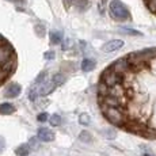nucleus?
Segmentation results:
<instances>
[{
    "mask_svg": "<svg viewBox=\"0 0 156 156\" xmlns=\"http://www.w3.org/2000/svg\"><path fill=\"white\" fill-rule=\"evenodd\" d=\"M109 10H110V15H112L115 20L125 22V20L130 19V12H129L128 7L121 0H113L109 5Z\"/></svg>",
    "mask_w": 156,
    "mask_h": 156,
    "instance_id": "f257e3e1",
    "label": "nucleus"
},
{
    "mask_svg": "<svg viewBox=\"0 0 156 156\" xmlns=\"http://www.w3.org/2000/svg\"><path fill=\"white\" fill-rule=\"evenodd\" d=\"M99 82L105 83V84H107V86L110 87V86L117 84V83H122V82H124V75L115 72L112 67H107L106 69L102 72Z\"/></svg>",
    "mask_w": 156,
    "mask_h": 156,
    "instance_id": "f03ea898",
    "label": "nucleus"
},
{
    "mask_svg": "<svg viewBox=\"0 0 156 156\" xmlns=\"http://www.w3.org/2000/svg\"><path fill=\"white\" fill-rule=\"evenodd\" d=\"M110 67L113 68L115 72H118V73H121V75H125L128 71H130L132 69V65H130V62H129V60H128V57H122V58H118L117 61H114Z\"/></svg>",
    "mask_w": 156,
    "mask_h": 156,
    "instance_id": "7ed1b4c3",
    "label": "nucleus"
},
{
    "mask_svg": "<svg viewBox=\"0 0 156 156\" xmlns=\"http://www.w3.org/2000/svg\"><path fill=\"white\" fill-rule=\"evenodd\" d=\"M16 65H18V62H16V55L14 53V55L11 56L10 58L5 60L4 62H2V64H0V69L4 72L5 75H8V76H10V75L12 73L15 69H16Z\"/></svg>",
    "mask_w": 156,
    "mask_h": 156,
    "instance_id": "20e7f679",
    "label": "nucleus"
},
{
    "mask_svg": "<svg viewBox=\"0 0 156 156\" xmlns=\"http://www.w3.org/2000/svg\"><path fill=\"white\" fill-rule=\"evenodd\" d=\"M122 46H124V41L122 40H112L103 45V52L113 53V52H115V50L121 49Z\"/></svg>",
    "mask_w": 156,
    "mask_h": 156,
    "instance_id": "39448f33",
    "label": "nucleus"
},
{
    "mask_svg": "<svg viewBox=\"0 0 156 156\" xmlns=\"http://www.w3.org/2000/svg\"><path fill=\"white\" fill-rule=\"evenodd\" d=\"M12 55H14V50L8 42H4L3 45H0V64L4 62L5 60H8Z\"/></svg>",
    "mask_w": 156,
    "mask_h": 156,
    "instance_id": "423d86ee",
    "label": "nucleus"
},
{
    "mask_svg": "<svg viewBox=\"0 0 156 156\" xmlns=\"http://www.w3.org/2000/svg\"><path fill=\"white\" fill-rule=\"evenodd\" d=\"M37 137L41 140V141L48 143V141H52V140H55V133H53L50 129H48V128H41V129H38Z\"/></svg>",
    "mask_w": 156,
    "mask_h": 156,
    "instance_id": "0eeeda50",
    "label": "nucleus"
},
{
    "mask_svg": "<svg viewBox=\"0 0 156 156\" xmlns=\"http://www.w3.org/2000/svg\"><path fill=\"white\" fill-rule=\"evenodd\" d=\"M20 91H22V87L18 84V83H11V84L5 88L4 95L7 98H16L18 95L20 94Z\"/></svg>",
    "mask_w": 156,
    "mask_h": 156,
    "instance_id": "6e6552de",
    "label": "nucleus"
},
{
    "mask_svg": "<svg viewBox=\"0 0 156 156\" xmlns=\"http://www.w3.org/2000/svg\"><path fill=\"white\" fill-rule=\"evenodd\" d=\"M56 88V84L53 80H50V82H46V83H42L41 84V87L38 88V91H40V95H49L52 94V91Z\"/></svg>",
    "mask_w": 156,
    "mask_h": 156,
    "instance_id": "1a4fd4ad",
    "label": "nucleus"
},
{
    "mask_svg": "<svg viewBox=\"0 0 156 156\" xmlns=\"http://www.w3.org/2000/svg\"><path fill=\"white\" fill-rule=\"evenodd\" d=\"M95 65H97L95 60H92V58H84L82 61V71L83 72H90V71L94 69Z\"/></svg>",
    "mask_w": 156,
    "mask_h": 156,
    "instance_id": "9d476101",
    "label": "nucleus"
},
{
    "mask_svg": "<svg viewBox=\"0 0 156 156\" xmlns=\"http://www.w3.org/2000/svg\"><path fill=\"white\" fill-rule=\"evenodd\" d=\"M15 112V106L12 103H2L0 105V114L3 115H8Z\"/></svg>",
    "mask_w": 156,
    "mask_h": 156,
    "instance_id": "9b49d317",
    "label": "nucleus"
},
{
    "mask_svg": "<svg viewBox=\"0 0 156 156\" xmlns=\"http://www.w3.org/2000/svg\"><path fill=\"white\" fill-rule=\"evenodd\" d=\"M15 154L18 156H27L30 154V144H22L15 149Z\"/></svg>",
    "mask_w": 156,
    "mask_h": 156,
    "instance_id": "f8f14e48",
    "label": "nucleus"
},
{
    "mask_svg": "<svg viewBox=\"0 0 156 156\" xmlns=\"http://www.w3.org/2000/svg\"><path fill=\"white\" fill-rule=\"evenodd\" d=\"M73 5H75V7H76L79 11H84V10H87V8H88L90 2H88V0H75Z\"/></svg>",
    "mask_w": 156,
    "mask_h": 156,
    "instance_id": "ddd939ff",
    "label": "nucleus"
},
{
    "mask_svg": "<svg viewBox=\"0 0 156 156\" xmlns=\"http://www.w3.org/2000/svg\"><path fill=\"white\" fill-rule=\"evenodd\" d=\"M50 41L52 44H60L62 40V33L61 31H52L50 33Z\"/></svg>",
    "mask_w": 156,
    "mask_h": 156,
    "instance_id": "4468645a",
    "label": "nucleus"
},
{
    "mask_svg": "<svg viewBox=\"0 0 156 156\" xmlns=\"http://www.w3.org/2000/svg\"><path fill=\"white\" fill-rule=\"evenodd\" d=\"M97 90H98V95H99V97H106V95H109V86L105 84V83L99 82Z\"/></svg>",
    "mask_w": 156,
    "mask_h": 156,
    "instance_id": "2eb2a0df",
    "label": "nucleus"
},
{
    "mask_svg": "<svg viewBox=\"0 0 156 156\" xmlns=\"http://www.w3.org/2000/svg\"><path fill=\"white\" fill-rule=\"evenodd\" d=\"M52 80L55 82V84H56V86H61L62 83H64L65 80H67V77H65L62 73H55V75L52 76Z\"/></svg>",
    "mask_w": 156,
    "mask_h": 156,
    "instance_id": "dca6fc26",
    "label": "nucleus"
},
{
    "mask_svg": "<svg viewBox=\"0 0 156 156\" xmlns=\"http://www.w3.org/2000/svg\"><path fill=\"white\" fill-rule=\"evenodd\" d=\"M79 139H80V141H83V143H91V141H92V136H91V133H90V132H87V130L80 132Z\"/></svg>",
    "mask_w": 156,
    "mask_h": 156,
    "instance_id": "f3484780",
    "label": "nucleus"
},
{
    "mask_svg": "<svg viewBox=\"0 0 156 156\" xmlns=\"http://www.w3.org/2000/svg\"><path fill=\"white\" fill-rule=\"evenodd\" d=\"M49 122L52 126H60V125H61V117H60L58 114H53V115H50Z\"/></svg>",
    "mask_w": 156,
    "mask_h": 156,
    "instance_id": "a211bd4d",
    "label": "nucleus"
},
{
    "mask_svg": "<svg viewBox=\"0 0 156 156\" xmlns=\"http://www.w3.org/2000/svg\"><path fill=\"white\" fill-rule=\"evenodd\" d=\"M79 124L80 125H84V126H87V125L90 124V115H88V114H86V113L80 114V115H79Z\"/></svg>",
    "mask_w": 156,
    "mask_h": 156,
    "instance_id": "6ab92c4d",
    "label": "nucleus"
},
{
    "mask_svg": "<svg viewBox=\"0 0 156 156\" xmlns=\"http://www.w3.org/2000/svg\"><path fill=\"white\" fill-rule=\"evenodd\" d=\"M38 95H40V91H38L37 87H33L31 90H29V99L30 101H35Z\"/></svg>",
    "mask_w": 156,
    "mask_h": 156,
    "instance_id": "aec40b11",
    "label": "nucleus"
},
{
    "mask_svg": "<svg viewBox=\"0 0 156 156\" xmlns=\"http://www.w3.org/2000/svg\"><path fill=\"white\" fill-rule=\"evenodd\" d=\"M145 4L151 12L156 14V0H145Z\"/></svg>",
    "mask_w": 156,
    "mask_h": 156,
    "instance_id": "412c9836",
    "label": "nucleus"
},
{
    "mask_svg": "<svg viewBox=\"0 0 156 156\" xmlns=\"http://www.w3.org/2000/svg\"><path fill=\"white\" fill-rule=\"evenodd\" d=\"M122 33H125V34H129V35H141V33L137 31V30H133L130 27H122L121 29Z\"/></svg>",
    "mask_w": 156,
    "mask_h": 156,
    "instance_id": "4be33fe9",
    "label": "nucleus"
},
{
    "mask_svg": "<svg viewBox=\"0 0 156 156\" xmlns=\"http://www.w3.org/2000/svg\"><path fill=\"white\" fill-rule=\"evenodd\" d=\"M45 77H46V72H41L37 76V79H35V84H42L45 82Z\"/></svg>",
    "mask_w": 156,
    "mask_h": 156,
    "instance_id": "5701e85b",
    "label": "nucleus"
},
{
    "mask_svg": "<svg viewBox=\"0 0 156 156\" xmlns=\"http://www.w3.org/2000/svg\"><path fill=\"white\" fill-rule=\"evenodd\" d=\"M37 119L40 122H46L48 119H49V114L48 113H40L38 114V117H37Z\"/></svg>",
    "mask_w": 156,
    "mask_h": 156,
    "instance_id": "b1692460",
    "label": "nucleus"
},
{
    "mask_svg": "<svg viewBox=\"0 0 156 156\" xmlns=\"http://www.w3.org/2000/svg\"><path fill=\"white\" fill-rule=\"evenodd\" d=\"M44 57H45V60H48V61H50V60H53L56 57V53L53 52V50H49V52H46L44 55Z\"/></svg>",
    "mask_w": 156,
    "mask_h": 156,
    "instance_id": "393cba45",
    "label": "nucleus"
},
{
    "mask_svg": "<svg viewBox=\"0 0 156 156\" xmlns=\"http://www.w3.org/2000/svg\"><path fill=\"white\" fill-rule=\"evenodd\" d=\"M105 134H106V139L113 140L114 137H115V130H113V129H107V130L105 132Z\"/></svg>",
    "mask_w": 156,
    "mask_h": 156,
    "instance_id": "a878e982",
    "label": "nucleus"
},
{
    "mask_svg": "<svg viewBox=\"0 0 156 156\" xmlns=\"http://www.w3.org/2000/svg\"><path fill=\"white\" fill-rule=\"evenodd\" d=\"M35 31H37V34H38V35H41V37H42V35L45 34V29H44V26L37 25V26H35Z\"/></svg>",
    "mask_w": 156,
    "mask_h": 156,
    "instance_id": "bb28decb",
    "label": "nucleus"
},
{
    "mask_svg": "<svg viewBox=\"0 0 156 156\" xmlns=\"http://www.w3.org/2000/svg\"><path fill=\"white\" fill-rule=\"evenodd\" d=\"M73 3H75V0H64V4H65V7H67V8L71 7Z\"/></svg>",
    "mask_w": 156,
    "mask_h": 156,
    "instance_id": "cd10ccee",
    "label": "nucleus"
},
{
    "mask_svg": "<svg viewBox=\"0 0 156 156\" xmlns=\"http://www.w3.org/2000/svg\"><path fill=\"white\" fill-rule=\"evenodd\" d=\"M68 46H69V40H68V38H67V40H64V44H62V49H68Z\"/></svg>",
    "mask_w": 156,
    "mask_h": 156,
    "instance_id": "c85d7f7f",
    "label": "nucleus"
},
{
    "mask_svg": "<svg viewBox=\"0 0 156 156\" xmlns=\"http://www.w3.org/2000/svg\"><path fill=\"white\" fill-rule=\"evenodd\" d=\"M143 156H155V155L152 154V152H149V151H145V152L143 154Z\"/></svg>",
    "mask_w": 156,
    "mask_h": 156,
    "instance_id": "c756f323",
    "label": "nucleus"
},
{
    "mask_svg": "<svg viewBox=\"0 0 156 156\" xmlns=\"http://www.w3.org/2000/svg\"><path fill=\"white\" fill-rule=\"evenodd\" d=\"M10 2H14V3H18V2H19V0H10ZM20 2H22V3H23V2H25V0H20Z\"/></svg>",
    "mask_w": 156,
    "mask_h": 156,
    "instance_id": "7c9ffc66",
    "label": "nucleus"
},
{
    "mask_svg": "<svg viewBox=\"0 0 156 156\" xmlns=\"http://www.w3.org/2000/svg\"><path fill=\"white\" fill-rule=\"evenodd\" d=\"M106 2H107V0H102V3H101V5H105V4H106Z\"/></svg>",
    "mask_w": 156,
    "mask_h": 156,
    "instance_id": "2f4dec72",
    "label": "nucleus"
}]
</instances>
